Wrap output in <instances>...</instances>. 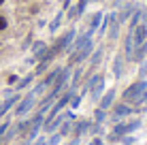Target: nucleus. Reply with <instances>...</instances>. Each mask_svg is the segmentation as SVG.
Here are the masks:
<instances>
[{
    "mask_svg": "<svg viewBox=\"0 0 147 145\" xmlns=\"http://www.w3.org/2000/svg\"><path fill=\"white\" fill-rule=\"evenodd\" d=\"M145 92H147V79H136V81L128 83L126 90L121 92V103L130 105V107H141L145 100Z\"/></svg>",
    "mask_w": 147,
    "mask_h": 145,
    "instance_id": "f257e3e1",
    "label": "nucleus"
},
{
    "mask_svg": "<svg viewBox=\"0 0 147 145\" xmlns=\"http://www.w3.org/2000/svg\"><path fill=\"white\" fill-rule=\"evenodd\" d=\"M36 94H34L32 92V90H30V92L28 94H24V96L22 98H19V103L17 105H15V109H13V115L15 117H19V119H22V117H28L30 115V111H34V109H36Z\"/></svg>",
    "mask_w": 147,
    "mask_h": 145,
    "instance_id": "f03ea898",
    "label": "nucleus"
},
{
    "mask_svg": "<svg viewBox=\"0 0 147 145\" xmlns=\"http://www.w3.org/2000/svg\"><path fill=\"white\" fill-rule=\"evenodd\" d=\"M75 36H77V30H75V28H68L64 34H60V36L53 41V45H49V51H51V56H53V58L62 56V53L70 47V43L75 41Z\"/></svg>",
    "mask_w": 147,
    "mask_h": 145,
    "instance_id": "7ed1b4c3",
    "label": "nucleus"
},
{
    "mask_svg": "<svg viewBox=\"0 0 147 145\" xmlns=\"http://www.w3.org/2000/svg\"><path fill=\"white\" fill-rule=\"evenodd\" d=\"M94 49H96V41H94V38H90L88 43H83L77 51H73V53L68 56V64H66V66H77V64L88 62V58L92 56Z\"/></svg>",
    "mask_w": 147,
    "mask_h": 145,
    "instance_id": "20e7f679",
    "label": "nucleus"
},
{
    "mask_svg": "<svg viewBox=\"0 0 147 145\" xmlns=\"http://www.w3.org/2000/svg\"><path fill=\"white\" fill-rule=\"evenodd\" d=\"M130 115H132V107L130 105H126V103H117L115 100V105L109 109V122H113V124H117L121 122V119H128Z\"/></svg>",
    "mask_w": 147,
    "mask_h": 145,
    "instance_id": "39448f33",
    "label": "nucleus"
},
{
    "mask_svg": "<svg viewBox=\"0 0 147 145\" xmlns=\"http://www.w3.org/2000/svg\"><path fill=\"white\" fill-rule=\"evenodd\" d=\"M126 64H128V60L124 58V53H115L113 62H111V73L115 79H121L126 75Z\"/></svg>",
    "mask_w": 147,
    "mask_h": 145,
    "instance_id": "423d86ee",
    "label": "nucleus"
},
{
    "mask_svg": "<svg viewBox=\"0 0 147 145\" xmlns=\"http://www.w3.org/2000/svg\"><path fill=\"white\" fill-rule=\"evenodd\" d=\"M115 100H117V90H115V88H109V90H105V94L100 96V100L96 103V105H98V109L109 111V109L115 105Z\"/></svg>",
    "mask_w": 147,
    "mask_h": 145,
    "instance_id": "0eeeda50",
    "label": "nucleus"
},
{
    "mask_svg": "<svg viewBox=\"0 0 147 145\" xmlns=\"http://www.w3.org/2000/svg\"><path fill=\"white\" fill-rule=\"evenodd\" d=\"M90 124H92V119H85V117L75 119V122H73V130H70V137H73V139L85 137V134H88V130H90Z\"/></svg>",
    "mask_w": 147,
    "mask_h": 145,
    "instance_id": "6e6552de",
    "label": "nucleus"
},
{
    "mask_svg": "<svg viewBox=\"0 0 147 145\" xmlns=\"http://www.w3.org/2000/svg\"><path fill=\"white\" fill-rule=\"evenodd\" d=\"M143 22H147V11L143 7H136L134 13L130 15V19H128V32H132V30L139 26V24H143Z\"/></svg>",
    "mask_w": 147,
    "mask_h": 145,
    "instance_id": "1a4fd4ad",
    "label": "nucleus"
},
{
    "mask_svg": "<svg viewBox=\"0 0 147 145\" xmlns=\"http://www.w3.org/2000/svg\"><path fill=\"white\" fill-rule=\"evenodd\" d=\"M119 26H121V24H119V19H117V11H111V24H109L107 34H105L111 43L117 41V36H119Z\"/></svg>",
    "mask_w": 147,
    "mask_h": 145,
    "instance_id": "9d476101",
    "label": "nucleus"
},
{
    "mask_svg": "<svg viewBox=\"0 0 147 145\" xmlns=\"http://www.w3.org/2000/svg\"><path fill=\"white\" fill-rule=\"evenodd\" d=\"M139 7L136 2H132V0H128V2H124L121 4V9L117 11V19H119V24H128V19H130V15L134 13V9Z\"/></svg>",
    "mask_w": 147,
    "mask_h": 145,
    "instance_id": "9b49d317",
    "label": "nucleus"
},
{
    "mask_svg": "<svg viewBox=\"0 0 147 145\" xmlns=\"http://www.w3.org/2000/svg\"><path fill=\"white\" fill-rule=\"evenodd\" d=\"M132 43H134V47H139V45H143L145 41H147V22H143V24H139L132 32Z\"/></svg>",
    "mask_w": 147,
    "mask_h": 145,
    "instance_id": "f8f14e48",
    "label": "nucleus"
},
{
    "mask_svg": "<svg viewBox=\"0 0 147 145\" xmlns=\"http://www.w3.org/2000/svg\"><path fill=\"white\" fill-rule=\"evenodd\" d=\"M102 17H105V13H102V11H94L92 15H90V22H88V32L92 34V36H94L96 32H98V26H100V22H102Z\"/></svg>",
    "mask_w": 147,
    "mask_h": 145,
    "instance_id": "ddd939ff",
    "label": "nucleus"
},
{
    "mask_svg": "<svg viewBox=\"0 0 147 145\" xmlns=\"http://www.w3.org/2000/svg\"><path fill=\"white\" fill-rule=\"evenodd\" d=\"M83 75H85V68L81 66V64L73 66V73H70V86H68V88L77 90V88H79V83H81V79H83Z\"/></svg>",
    "mask_w": 147,
    "mask_h": 145,
    "instance_id": "4468645a",
    "label": "nucleus"
},
{
    "mask_svg": "<svg viewBox=\"0 0 147 145\" xmlns=\"http://www.w3.org/2000/svg\"><path fill=\"white\" fill-rule=\"evenodd\" d=\"M60 71H62V66H55V68H51V71H47L43 75V79H40V83L45 86V90H49L53 86V81L58 79V75H60Z\"/></svg>",
    "mask_w": 147,
    "mask_h": 145,
    "instance_id": "2eb2a0df",
    "label": "nucleus"
},
{
    "mask_svg": "<svg viewBox=\"0 0 147 145\" xmlns=\"http://www.w3.org/2000/svg\"><path fill=\"white\" fill-rule=\"evenodd\" d=\"M124 126H126V134H134L139 128H143V119L139 115H134L130 119H124Z\"/></svg>",
    "mask_w": 147,
    "mask_h": 145,
    "instance_id": "dca6fc26",
    "label": "nucleus"
},
{
    "mask_svg": "<svg viewBox=\"0 0 147 145\" xmlns=\"http://www.w3.org/2000/svg\"><path fill=\"white\" fill-rule=\"evenodd\" d=\"M134 49H136V47H134V43H132V34H130V32H126V36H124V51H121V53H124V58L128 60V62L132 60Z\"/></svg>",
    "mask_w": 147,
    "mask_h": 145,
    "instance_id": "f3484780",
    "label": "nucleus"
},
{
    "mask_svg": "<svg viewBox=\"0 0 147 145\" xmlns=\"http://www.w3.org/2000/svg\"><path fill=\"white\" fill-rule=\"evenodd\" d=\"M34 79H36V77H34V73L26 75V77H24V79H19V81L15 83L13 92H19V94H22V92H24V90H26V88H30V86H32V83H34Z\"/></svg>",
    "mask_w": 147,
    "mask_h": 145,
    "instance_id": "a211bd4d",
    "label": "nucleus"
},
{
    "mask_svg": "<svg viewBox=\"0 0 147 145\" xmlns=\"http://www.w3.org/2000/svg\"><path fill=\"white\" fill-rule=\"evenodd\" d=\"M102 56H105V47H98V49H94L92 51V56L88 58V64H90V68H96L100 62H102Z\"/></svg>",
    "mask_w": 147,
    "mask_h": 145,
    "instance_id": "6ab92c4d",
    "label": "nucleus"
},
{
    "mask_svg": "<svg viewBox=\"0 0 147 145\" xmlns=\"http://www.w3.org/2000/svg\"><path fill=\"white\" fill-rule=\"evenodd\" d=\"M145 58H147V41H145L143 45H139V47L134 49V53H132V60H130V62H134V64H141Z\"/></svg>",
    "mask_w": 147,
    "mask_h": 145,
    "instance_id": "aec40b11",
    "label": "nucleus"
},
{
    "mask_svg": "<svg viewBox=\"0 0 147 145\" xmlns=\"http://www.w3.org/2000/svg\"><path fill=\"white\" fill-rule=\"evenodd\" d=\"M64 13H66V11H62V9H60V11L55 13V17L51 19V24H49V32H51V34H55V32L60 30V26H62V19H64Z\"/></svg>",
    "mask_w": 147,
    "mask_h": 145,
    "instance_id": "412c9836",
    "label": "nucleus"
},
{
    "mask_svg": "<svg viewBox=\"0 0 147 145\" xmlns=\"http://www.w3.org/2000/svg\"><path fill=\"white\" fill-rule=\"evenodd\" d=\"M92 122H96V124H107V122H109V111L96 107L94 113H92Z\"/></svg>",
    "mask_w": 147,
    "mask_h": 145,
    "instance_id": "4be33fe9",
    "label": "nucleus"
},
{
    "mask_svg": "<svg viewBox=\"0 0 147 145\" xmlns=\"http://www.w3.org/2000/svg\"><path fill=\"white\" fill-rule=\"evenodd\" d=\"M88 134H92V137H105V124H96V122H92L90 124V130H88Z\"/></svg>",
    "mask_w": 147,
    "mask_h": 145,
    "instance_id": "5701e85b",
    "label": "nucleus"
},
{
    "mask_svg": "<svg viewBox=\"0 0 147 145\" xmlns=\"http://www.w3.org/2000/svg\"><path fill=\"white\" fill-rule=\"evenodd\" d=\"M49 66H51V60H38V62H36V68H34V77L45 75V71H49Z\"/></svg>",
    "mask_w": 147,
    "mask_h": 145,
    "instance_id": "b1692460",
    "label": "nucleus"
},
{
    "mask_svg": "<svg viewBox=\"0 0 147 145\" xmlns=\"http://www.w3.org/2000/svg\"><path fill=\"white\" fill-rule=\"evenodd\" d=\"M109 24H111V13H107V15L102 17V22H100V26H98V36H105V34H107Z\"/></svg>",
    "mask_w": 147,
    "mask_h": 145,
    "instance_id": "393cba45",
    "label": "nucleus"
},
{
    "mask_svg": "<svg viewBox=\"0 0 147 145\" xmlns=\"http://www.w3.org/2000/svg\"><path fill=\"white\" fill-rule=\"evenodd\" d=\"M70 130H73V122H68V119H64V122L60 124V128H58V132L62 134L64 139H66V137H70Z\"/></svg>",
    "mask_w": 147,
    "mask_h": 145,
    "instance_id": "a878e982",
    "label": "nucleus"
},
{
    "mask_svg": "<svg viewBox=\"0 0 147 145\" xmlns=\"http://www.w3.org/2000/svg\"><path fill=\"white\" fill-rule=\"evenodd\" d=\"M64 141V137L60 132H51V134H47V145H60Z\"/></svg>",
    "mask_w": 147,
    "mask_h": 145,
    "instance_id": "bb28decb",
    "label": "nucleus"
},
{
    "mask_svg": "<svg viewBox=\"0 0 147 145\" xmlns=\"http://www.w3.org/2000/svg\"><path fill=\"white\" fill-rule=\"evenodd\" d=\"M64 17H66L68 22H75V19H79V11H77V7H68V9H66V13H64Z\"/></svg>",
    "mask_w": 147,
    "mask_h": 145,
    "instance_id": "cd10ccee",
    "label": "nucleus"
},
{
    "mask_svg": "<svg viewBox=\"0 0 147 145\" xmlns=\"http://www.w3.org/2000/svg\"><path fill=\"white\" fill-rule=\"evenodd\" d=\"M81 100H83V98H81V94L77 92L73 98H70V105H68V109H73V111H75V109H79V107H81Z\"/></svg>",
    "mask_w": 147,
    "mask_h": 145,
    "instance_id": "c85d7f7f",
    "label": "nucleus"
},
{
    "mask_svg": "<svg viewBox=\"0 0 147 145\" xmlns=\"http://www.w3.org/2000/svg\"><path fill=\"white\" fill-rule=\"evenodd\" d=\"M92 2V0H77V11H79V17H83V13H85V9H88V4Z\"/></svg>",
    "mask_w": 147,
    "mask_h": 145,
    "instance_id": "c756f323",
    "label": "nucleus"
},
{
    "mask_svg": "<svg viewBox=\"0 0 147 145\" xmlns=\"http://www.w3.org/2000/svg\"><path fill=\"white\" fill-rule=\"evenodd\" d=\"M134 143H136L134 134H126V137H121V141H119V145H134Z\"/></svg>",
    "mask_w": 147,
    "mask_h": 145,
    "instance_id": "7c9ffc66",
    "label": "nucleus"
},
{
    "mask_svg": "<svg viewBox=\"0 0 147 145\" xmlns=\"http://www.w3.org/2000/svg\"><path fill=\"white\" fill-rule=\"evenodd\" d=\"M139 79H147V62L139 64Z\"/></svg>",
    "mask_w": 147,
    "mask_h": 145,
    "instance_id": "2f4dec72",
    "label": "nucleus"
},
{
    "mask_svg": "<svg viewBox=\"0 0 147 145\" xmlns=\"http://www.w3.org/2000/svg\"><path fill=\"white\" fill-rule=\"evenodd\" d=\"M7 28H9V19L4 17V15H0V32H4Z\"/></svg>",
    "mask_w": 147,
    "mask_h": 145,
    "instance_id": "473e14b6",
    "label": "nucleus"
},
{
    "mask_svg": "<svg viewBox=\"0 0 147 145\" xmlns=\"http://www.w3.org/2000/svg\"><path fill=\"white\" fill-rule=\"evenodd\" d=\"M88 145H107V143H105L102 137H92V141H90Z\"/></svg>",
    "mask_w": 147,
    "mask_h": 145,
    "instance_id": "72a5a7b5",
    "label": "nucleus"
},
{
    "mask_svg": "<svg viewBox=\"0 0 147 145\" xmlns=\"http://www.w3.org/2000/svg\"><path fill=\"white\" fill-rule=\"evenodd\" d=\"M17 81H19L17 75H9V77H7V83H9V86H13V88H15V83H17Z\"/></svg>",
    "mask_w": 147,
    "mask_h": 145,
    "instance_id": "f704fd0d",
    "label": "nucleus"
},
{
    "mask_svg": "<svg viewBox=\"0 0 147 145\" xmlns=\"http://www.w3.org/2000/svg\"><path fill=\"white\" fill-rule=\"evenodd\" d=\"M60 2H62V11H66V9L70 7V0H60Z\"/></svg>",
    "mask_w": 147,
    "mask_h": 145,
    "instance_id": "c9c22d12",
    "label": "nucleus"
},
{
    "mask_svg": "<svg viewBox=\"0 0 147 145\" xmlns=\"http://www.w3.org/2000/svg\"><path fill=\"white\" fill-rule=\"evenodd\" d=\"M2 143H4V139H2V137H0V145H2Z\"/></svg>",
    "mask_w": 147,
    "mask_h": 145,
    "instance_id": "e433bc0d",
    "label": "nucleus"
},
{
    "mask_svg": "<svg viewBox=\"0 0 147 145\" xmlns=\"http://www.w3.org/2000/svg\"><path fill=\"white\" fill-rule=\"evenodd\" d=\"M2 4H4V0H0V7H2Z\"/></svg>",
    "mask_w": 147,
    "mask_h": 145,
    "instance_id": "4c0bfd02",
    "label": "nucleus"
},
{
    "mask_svg": "<svg viewBox=\"0 0 147 145\" xmlns=\"http://www.w3.org/2000/svg\"><path fill=\"white\" fill-rule=\"evenodd\" d=\"M143 62H147V58H145V60H143Z\"/></svg>",
    "mask_w": 147,
    "mask_h": 145,
    "instance_id": "58836bf2",
    "label": "nucleus"
},
{
    "mask_svg": "<svg viewBox=\"0 0 147 145\" xmlns=\"http://www.w3.org/2000/svg\"><path fill=\"white\" fill-rule=\"evenodd\" d=\"M92 2H96V0H92Z\"/></svg>",
    "mask_w": 147,
    "mask_h": 145,
    "instance_id": "ea45409f",
    "label": "nucleus"
},
{
    "mask_svg": "<svg viewBox=\"0 0 147 145\" xmlns=\"http://www.w3.org/2000/svg\"><path fill=\"white\" fill-rule=\"evenodd\" d=\"M0 103H2V100H0Z\"/></svg>",
    "mask_w": 147,
    "mask_h": 145,
    "instance_id": "a19ab883",
    "label": "nucleus"
}]
</instances>
